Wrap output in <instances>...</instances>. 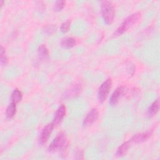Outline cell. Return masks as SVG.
Wrapping results in <instances>:
<instances>
[{
	"label": "cell",
	"mask_w": 160,
	"mask_h": 160,
	"mask_svg": "<svg viewBox=\"0 0 160 160\" xmlns=\"http://www.w3.org/2000/svg\"><path fill=\"white\" fill-rule=\"evenodd\" d=\"M141 17V14L139 12H134L128 16L119 26L114 33V36H119L127 31L131 27L136 24Z\"/></svg>",
	"instance_id": "1"
},
{
	"label": "cell",
	"mask_w": 160,
	"mask_h": 160,
	"mask_svg": "<svg viewBox=\"0 0 160 160\" xmlns=\"http://www.w3.org/2000/svg\"><path fill=\"white\" fill-rule=\"evenodd\" d=\"M101 14L107 24H111L113 22L115 16V8L111 1H103L101 2Z\"/></svg>",
	"instance_id": "2"
},
{
	"label": "cell",
	"mask_w": 160,
	"mask_h": 160,
	"mask_svg": "<svg viewBox=\"0 0 160 160\" xmlns=\"http://www.w3.org/2000/svg\"><path fill=\"white\" fill-rule=\"evenodd\" d=\"M68 145L67 137L64 132H61L58 133L54 138L48 147L49 152H56L59 150H62L66 148Z\"/></svg>",
	"instance_id": "3"
},
{
	"label": "cell",
	"mask_w": 160,
	"mask_h": 160,
	"mask_svg": "<svg viewBox=\"0 0 160 160\" xmlns=\"http://www.w3.org/2000/svg\"><path fill=\"white\" fill-rule=\"evenodd\" d=\"M112 87V80L109 78L105 80L98 89V97L100 102H103L108 96Z\"/></svg>",
	"instance_id": "4"
},
{
	"label": "cell",
	"mask_w": 160,
	"mask_h": 160,
	"mask_svg": "<svg viewBox=\"0 0 160 160\" xmlns=\"http://www.w3.org/2000/svg\"><path fill=\"white\" fill-rule=\"evenodd\" d=\"M99 117V112L96 108H93L86 114L82 121V126L84 128L89 127L94 123Z\"/></svg>",
	"instance_id": "5"
},
{
	"label": "cell",
	"mask_w": 160,
	"mask_h": 160,
	"mask_svg": "<svg viewBox=\"0 0 160 160\" xmlns=\"http://www.w3.org/2000/svg\"><path fill=\"white\" fill-rule=\"evenodd\" d=\"M82 90V86L80 83H75L71 85L64 92V97L66 99L74 98L81 92Z\"/></svg>",
	"instance_id": "6"
},
{
	"label": "cell",
	"mask_w": 160,
	"mask_h": 160,
	"mask_svg": "<svg viewBox=\"0 0 160 160\" xmlns=\"http://www.w3.org/2000/svg\"><path fill=\"white\" fill-rule=\"evenodd\" d=\"M54 127V126L52 122L49 123L44 127V128L41 131V132L40 134L39 138V141L40 144H42L47 142L50 135L51 134V132L52 131Z\"/></svg>",
	"instance_id": "7"
},
{
	"label": "cell",
	"mask_w": 160,
	"mask_h": 160,
	"mask_svg": "<svg viewBox=\"0 0 160 160\" xmlns=\"http://www.w3.org/2000/svg\"><path fill=\"white\" fill-rule=\"evenodd\" d=\"M124 91H125L124 86H121L117 88L111 96V98L109 99V104L112 106H116L119 101V99H121V98L122 96Z\"/></svg>",
	"instance_id": "8"
},
{
	"label": "cell",
	"mask_w": 160,
	"mask_h": 160,
	"mask_svg": "<svg viewBox=\"0 0 160 160\" xmlns=\"http://www.w3.org/2000/svg\"><path fill=\"white\" fill-rule=\"evenodd\" d=\"M151 131H146L144 132H141L134 135L129 140L132 144H138L146 141L151 136Z\"/></svg>",
	"instance_id": "9"
},
{
	"label": "cell",
	"mask_w": 160,
	"mask_h": 160,
	"mask_svg": "<svg viewBox=\"0 0 160 160\" xmlns=\"http://www.w3.org/2000/svg\"><path fill=\"white\" fill-rule=\"evenodd\" d=\"M66 107L64 104H61L59 106V108L57 109L55 114H54V117L53 119L52 123L54 126H57L58 124H59L64 117L66 115Z\"/></svg>",
	"instance_id": "10"
},
{
	"label": "cell",
	"mask_w": 160,
	"mask_h": 160,
	"mask_svg": "<svg viewBox=\"0 0 160 160\" xmlns=\"http://www.w3.org/2000/svg\"><path fill=\"white\" fill-rule=\"evenodd\" d=\"M76 44V40L75 38L72 37L65 38L62 39L61 42V45L63 48L69 49L75 46Z\"/></svg>",
	"instance_id": "11"
},
{
	"label": "cell",
	"mask_w": 160,
	"mask_h": 160,
	"mask_svg": "<svg viewBox=\"0 0 160 160\" xmlns=\"http://www.w3.org/2000/svg\"><path fill=\"white\" fill-rule=\"evenodd\" d=\"M132 143L131 142L130 140L129 139L128 141L123 142L118 149L117 151H116V155L118 156H124L127 151H128V149H129V148L131 147Z\"/></svg>",
	"instance_id": "12"
},
{
	"label": "cell",
	"mask_w": 160,
	"mask_h": 160,
	"mask_svg": "<svg viewBox=\"0 0 160 160\" xmlns=\"http://www.w3.org/2000/svg\"><path fill=\"white\" fill-rule=\"evenodd\" d=\"M159 99H157L149 106L148 111V115L149 116H152L155 115L159 111Z\"/></svg>",
	"instance_id": "13"
},
{
	"label": "cell",
	"mask_w": 160,
	"mask_h": 160,
	"mask_svg": "<svg viewBox=\"0 0 160 160\" xmlns=\"http://www.w3.org/2000/svg\"><path fill=\"white\" fill-rule=\"evenodd\" d=\"M16 104L11 102L6 108V116L8 118H12L16 114Z\"/></svg>",
	"instance_id": "14"
},
{
	"label": "cell",
	"mask_w": 160,
	"mask_h": 160,
	"mask_svg": "<svg viewBox=\"0 0 160 160\" xmlns=\"http://www.w3.org/2000/svg\"><path fill=\"white\" fill-rule=\"evenodd\" d=\"M22 98V92L19 90L18 89H15L11 96V102H15L16 104L19 102Z\"/></svg>",
	"instance_id": "15"
},
{
	"label": "cell",
	"mask_w": 160,
	"mask_h": 160,
	"mask_svg": "<svg viewBox=\"0 0 160 160\" xmlns=\"http://www.w3.org/2000/svg\"><path fill=\"white\" fill-rule=\"evenodd\" d=\"M38 52L39 56L42 59H46L49 56V51L47 47L44 44H41L38 49Z\"/></svg>",
	"instance_id": "16"
},
{
	"label": "cell",
	"mask_w": 160,
	"mask_h": 160,
	"mask_svg": "<svg viewBox=\"0 0 160 160\" xmlns=\"http://www.w3.org/2000/svg\"><path fill=\"white\" fill-rule=\"evenodd\" d=\"M0 60H1V64L2 66H6L8 61V58L5 53V49L2 46H1V50H0Z\"/></svg>",
	"instance_id": "17"
},
{
	"label": "cell",
	"mask_w": 160,
	"mask_h": 160,
	"mask_svg": "<svg viewBox=\"0 0 160 160\" xmlns=\"http://www.w3.org/2000/svg\"><path fill=\"white\" fill-rule=\"evenodd\" d=\"M71 27V21L69 20H67L64 22H63L61 25V31L63 33H65L68 32Z\"/></svg>",
	"instance_id": "18"
},
{
	"label": "cell",
	"mask_w": 160,
	"mask_h": 160,
	"mask_svg": "<svg viewBox=\"0 0 160 160\" xmlns=\"http://www.w3.org/2000/svg\"><path fill=\"white\" fill-rule=\"evenodd\" d=\"M66 5V1H58L55 2L54 9L56 11H61Z\"/></svg>",
	"instance_id": "19"
},
{
	"label": "cell",
	"mask_w": 160,
	"mask_h": 160,
	"mask_svg": "<svg viewBox=\"0 0 160 160\" xmlns=\"http://www.w3.org/2000/svg\"><path fill=\"white\" fill-rule=\"evenodd\" d=\"M83 151H78L76 152V159H83Z\"/></svg>",
	"instance_id": "20"
}]
</instances>
